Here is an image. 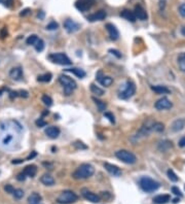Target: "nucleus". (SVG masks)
<instances>
[{
    "instance_id": "1",
    "label": "nucleus",
    "mask_w": 185,
    "mask_h": 204,
    "mask_svg": "<svg viewBox=\"0 0 185 204\" xmlns=\"http://www.w3.org/2000/svg\"><path fill=\"white\" fill-rule=\"evenodd\" d=\"M95 172V168L92 167L91 164H81L80 166L78 167L72 174L73 178L75 179H87L90 178L91 176H92V174Z\"/></svg>"
},
{
    "instance_id": "2",
    "label": "nucleus",
    "mask_w": 185,
    "mask_h": 204,
    "mask_svg": "<svg viewBox=\"0 0 185 204\" xmlns=\"http://www.w3.org/2000/svg\"><path fill=\"white\" fill-rule=\"evenodd\" d=\"M139 185H140L141 189L146 193H152L154 191H156L160 186V183L152 178H150V177H148V176L141 177L140 182H139Z\"/></svg>"
},
{
    "instance_id": "3",
    "label": "nucleus",
    "mask_w": 185,
    "mask_h": 204,
    "mask_svg": "<svg viewBox=\"0 0 185 204\" xmlns=\"http://www.w3.org/2000/svg\"><path fill=\"white\" fill-rule=\"evenodd\" d=\"M59 81H60V84L64 87V92L67 96H69L77 87L75 81L72 80L71 77L67 76V75H60V76H59Z\"/></svg>"
},
{
    "instance_id": "4",
    "label": "nucleus",
    "mask_w": 185,
    "mask_h": 204,
    "mask_svg": "<svg viewBox=\"0 0 185 204\" xmlns=\"http://www.w3.org/2000/svg\"><path fill=\"white\" fill-rule=\"evenodd\" d=\"M135 92H136V86H135L133 81H128L123 87V89L120 88V92H118V97L124 100L129 99V98H131L135 94Z\"/></svg>"
},
{
    "instance_id": "5",
    "label": "nucleus",
    "mask_w": 185,
    "mask_h": 204,
    "mask_svg": "<svg viewBox=\"0 0 185 204\" xmlns=\"http://www.w3.org/2000/svg\"><path fill=\"white\" fill-rule=\"evenodd\" d=\"M115 157L125 164H134V163H136V161H137L136 156L132 152L127 151V150L117 151V152L115 153Z\"/></svg>"
},
{
    "instance_id": "6",
    "label": "nucleus",
    "mask_w": 185,
    "mask_h": 204,
    "mask_svg": "<svg viewBox=\"0 0 185 204\" xmlns=\"http://www.w3.org/2000/svg\"><path fill=\"white\" fill-rule=\"evenodd\" d=\"M77 199L78 197L74 192H72V191H64L57 198V202L59 204H72L76 202Z\"/></svg>"
},
{
    "instance_id": "7",
    "label": "nucleus",
    "mask_w": 185,
    "mask_h": 204,
    "mask_svg": "<svg viewBox=\"0 0 185 204\" xmlns=\"http://www.w3.org/2000/svg\"><path fill=\"white\" fill-rule=\"evenodd\" d=\"M49 60L59 65H71L72 61L65 55L64 53H56V54L49 55Z\"/></svg>"
},
{
    "instance_id": "8",
    "label": "nucleus",
    "mask_w": 185,
    "mask_h": 204,
    "mask_svg": "<svg viewBox=\"0 0 185 204\" xmlns=\"http://www.w3.org/2000/svg\"><path fill=\"white\" fill-rule=\"evenodd\" d=\"M95 3V0H77L75 3V7L80 12L88 11Z\"/></svg>"
},
{
    "instance_id": "9",
    "label": "nucleus",
    "mask_w": 185,
    "mask_h": 204,
    "mask_svg": "<svg viewBox=\"0 0 185 204\" xmlns=\"http://www.w3.org/2000/svg\"><path fill=\"white\" fill-rule=\"evenodd\" d=\"M81 194L82 196H83L84 199H87L88 201H91L92 203H98L101 201V197L97 195V194L91 192V191H88V189H82L81 190Z\"/></svg>"
},
{
    "instance_id": "10",
    "label": "nucleus",
    "mask_w": 185,
    "mask_h": 204,
    "mask_svg": "<svg viewBox=\"0 0 185 204\" xmlns=\"http://www.w3.org/2000/svg\"><path fill=\"white\" fill-rule=\"evenodd\" d=\"M64 28L66 29V31L68 32V33H74V32H76L79 30V28H80V25L76 23L75 21L71 19H67L66 21L64 22Z\"/></svg>"
},
{
    "instance_id": "11",
    "label": "nucleus",
    "mask_w": 185,
    "mask_h": 204,
    "mask_svg": "<svg viewBox=\"0 0 185 204\" xmlns=\"http://www.w3.org/2000/svg\"><path fill=\"white\" fill-rule=\"evenodd\" d=\"M155 108L157 110H164V109H169L172 107V102L166 97L160 98V100H157L154 104Z\"/></svg>"
},
{
    "instance_id": "12",
    "label": "nucleus",
    "mask_w": 185,
    "mask_h": 204,
    "mask_svg": "<svg viewBox=\"0 0 185 204\" xmlns=\"http://www.w3.org/2000/svg\"><path fill=\"white\" fill-rule=\"evenodd\" d=\"M96 78H97V81L102 86H104V87H110L112 83H113V78L111 76H105L102 71L98 72L97 75H96Z\"/></svg>"
},
{
    "instance_id": "13",
    "label": "nucleus",
    "mask_w": 185,
    "mask_h": 204,
    "mask_svg": "<svg viewBox=\"0 0 185 204\" xmlns=\"http://www.w3.org/2000/svg\"><path fill=\"white\" fill-rule=\"evenodd\" d=\"M104 167H105V169H106L108 172L110 173L111 175H113V176L118 177V176L121 175V173H123V172H121L120 168H118L116 165H113V164L104 163Z\"/></svg>"
},
{
    "instance_id": "14",
    "label": "nucleus",
    "mask_w": 185,
    "mask_h": 204,
    "mask_svg": "<svg viewBox=\"0 0 185 204\" xmlns=\"http://www.w3.org/2000/svg\"><path fill=\"white\" fill-rule=\"evenodd\" d=\"M106 12L103 11V9H101V11H99L97 12H95V14H92L88 17V20L90 22H96V21H103V20L106 18Z\"/></svg>"
},
{
    "instance_id": "15",
    "label": "nucleus",
    "mask_w": 185,
    "mask_h": 204,
    "mask_svg": "<svg viewBox=\"0 0 185 204\" xmlns=\"http://www.w3.org/2000/svg\"><path fill=\"white\" fill-rule=\"evenodd\" d=\"M44 132L46 134V136H48L49 138H52V139H56V138H58L59 135H60V129L56 126L47 127Z\"/></svg>"
},
{
    "instance_id": "16",
    "label": "nucleus",
    "mask_w": 185,
    "mask_h": 204,
    "mask_svg": "<svg viewBox=\"0 0 185 204\" xmlns=\"http://www.w3.org/2000/svg\"><path fill=\"white\" fill-rule=\"evenodd\" d=\"M106 29L112 40H117L118 37H120V32H118L117 28L115 27L113 24H110V23H109V24L106 25Z\"/></svg>"
},
{
    "instance_id": "17",
    "label": "nucleus",
    "mask_w": 185,
    "mask_h": 204,
    "mask_svg": "<svg viewBox=\"0 0 185 204\" xmlns=\"http://www.w3.org/2000/svg\"><path fill=\"white\" fill-rule=\"evenodd\" d=\"M134 15L136 19L141 20V21H144V20L147 19V14L145 12V9L140 5H136L135 6V11H134Z\"/></svg>"
},
{
    "instance_id": "18",
    "label": "nucleus",
    "mask_w": 185,
    "mask_h": 204,
    "mask_svg": "<svg viewBox=\"0 0 185 204\" xmlns=\"http://www.w3.org/2000/svg\"><path fill=\"white\" fill-rule=\"evenodd\" d=\"M9 76L15 81H21L23 77V71L21 67H14L9 71Z\"/></svg>"
},
{
    "instance_id": "19",
    "label": "nucleus",
    "mask_w": 185,
    "mask_h": 204,
    "mask_svg": "<svg viewBox=\"0 0 185 204\" xmlns=\"http://www.w3.org/2000/svg\"><path fill=\"white\" fill-rule=\"evenodd\" d=\"M120 17H123L124 19L127 20V21L132 22V23H134L136 21V17H135V15H134V12H131V11H129V9H124V11L120 12Z\"/></svg>"
},
{
    "instance_id": "20",
    "label": "nucleus",
    "mask_w": 185,
    "mask_h": 204,
    "mask_svg": "<svg viewBox=\"0 0 185 204\" xmlns=\"http://www.w3.org/2000/svg\"><path fill=\"white\" fill-rule=\"evenodd\" d=\"M36 172H37V167H36L35 165H33V164L32 165L26 166L24 171H23V173L28 177H33L36 174Z\"/></svg>"
},
{
    "instance_id": "21",
    "label": "nucleus",
    "mask_w": 185,
    "mask_h": 204,
    "mask_svg": "<svg viewBox=\"0 0 185 204\" xmlns=\"http://www.w3.org/2000/svg\"><path fill=\"white\" fill-rule=\"evenodd\" d=\"M185 127V120L184 119H178L176 120L172 125V130L175 131V132H178V131H181Z\"/></svg>"
},
{
    "instance_id": "22",
    "label": "nucleus",
    "mask_w": 185,
    "mask_h": 204,
    "mask_svg": "<svg viewBox=\"0 0 185 204\" xmlns=\"http://www.w3.org/2000/svg\"><path fill=\"white\" fill-rule=\"evenodd\" d=\"M42 198L38 193H32L28 197V204H41Z\"/></svg>"
},
{
    "instance_id": "23",
    "label": "nucleus",
    "mask_w": 185,
    "mask_h": 204,
    "mask_svg": "<svg viewBox=\"0 0 185 204\" xmlns=\"http://www.w3.org/2000/svg\"><path fill=\"white\" fill-rule=\"evenodd\" d=\"M171 197L169 195H158L153 198V202L155 204H166L170 201Z\"/></svg>"
},
{
    "instance_id": "24",
    "label": "nucleus",
    "mask_w": 185,
    "mask_h": 204,
    "mask_svg": "<svg viewBox=\"0 0 185 204\" xmlns=\"http://www.w3.org/2000/svg\"><path fill=\"white\" fill-rule=\"evenodd\" d=\"M40 182L45 186H54L55 185V179L54 177L49 174H43L40 178Z\"/></svg>"
},
{
    "instance_id": "25",
    "label": "nucleus",
    "mask_w": 185,
    "mask_h": 204,
    "mask_svg": "<svg viewBox=\"0 0 185 204\" xmlns=\"http://www.w3.org/2000/svg\"><path fill=\"white\" fill-rule=\"evenodd\" d=\"M65 70L68 72H72V73L75 74L79 78H83L85 75H87L83 69H80V68H69V69H65Z\"/></svg>"
},
{
    "instance_id": "26",
    "label": "nucleus",
    "mask_w": 185,
    "mask_h": 204,
    "mask_svg": "<svg viewBox=\"0 0 185 204\" xmlns=\"http://www.w3.org/2000/svg\"><path fill=\"white\" fill-rule=\"evenodd\" d=\"M151 89L155 92L156 94H168L170 93V90L168 89L166 86H153Z\"/></svg>"
},
{
    "instance_id": "27",
    "label": "nucleus",
    "mask_w": 185,
    "mask_h": 204,
    "mask_svg": "<svg viewBox=\"0 0 185 204\" xmlns=\"http://www.w3.org/2000/svg\"><path fill=\"white\" fill-rule=\"evenodd\" d=\"M92 100L95 101V103H96V105L98 106V109H99V111L100 113H104L105 110H106V107H107V104L105 103L104 101H102V100H99V99H97V98H92Z\"/></svg>"
},
{
    "instance_id": "28",
    "label": "nucleus",
    "mask_w": 185,
    "mask_h": 204,
    "mask_svg": "<svg viewBox=\"0 0 185 204\" xmlns=\"http://www.w3.org/2000/svg\"><path fill=\"white\" fill-rule=\"evenodd\" d=\"M52 75L51 73H44L42 75H39L37 77V81H41V83H49V81H52Z\"/></svg>"
},
{
    "instance_id": "29",
    "label": "nucleus",
    "mask_w": 185,
    "mask_h": 204,
    "mask_svg": "<svg viewBox=\"0 0 185 204\" xmlns=\"http://www.w3.org/2000/svg\"><path fill=\"white\" fill-rule=\"evenodd\" d=\"M178 65H179V68L181 70L185 72V53H182V54L179 55V57H178Z\"/></svg>"
},
{
    "instance_id": "30",
    "label": "nucleus",
    "mask_w": 185,
    "mask_h": 204,
    "mask_svg": "<svg viewBox=\"0 0 185 204\" xmlns=\"http://www.w3.org/2000/svg\"><path fill=\"white\" fill-rule=\"evenodd\" d=\"M91 91H92L94 94L98 95V96H102V95L105 94V92L102 90V89H100V88L98 87V86H96V85H94V84L91 85Z\"/></svg>"
},
{
    "instance_id": "31",
    "label": "nucleus",
    "mask_w": 185,
    "mask_h": 204,
    "mask_svg": "<svg viewBox=\"0 0 185 204\" xmlns=\"http://www.w3.org/2000/svg\"><path fill=\"white\" fill-rule=\"evenodd\" d=\"M34 47H35V50L37 51V52H42L44 50V41L42 40V39H39L38 38V40L36 41V44H34Z\"/></svg>"
},
{
    "instance_id": "32",
    "label": "nucleus",
    "mask_w": 185,
    "mask_h": 204,
    "mask_svg": "<svg viewBox=\"0 0 185 204\" xmlns=\"http://www.w3.org/2000/svg\"><path fill=\"white\" fill-rule=\"evenodd\" d=\"M165 127H164V124L161 123H153L152 124V131H156V132H161V131H164Z\"/></svg>"
},
{
    "instance_id": "33",
    "label": "nucleus",
    "mask_w": 185,
    "mask_h": 204,
    "mask_svg": "<svg viewBox=\"0 0 185 204\" xmlns=\"http://www.w3.org/2000/svg\"><path fill=\"white\" fill-rule=\"evenodd\" d=\"M37 40H38L37 35L32 34V35H30V36H29V37L27 38V40H26V42H27V44H29V45H34Z\"/></svg>"
},
{
    "instance_id": "34",
    "label": "nucleus",
    "mask_w": 185,
    "mask_h": 204,
    "mask_svg": "<svg viewBox=\"0 0 185 204\" xmlns=\"http://www.w3.org/2000/svg\"><path fill=\"white\" fill-rule=\"evenodd\" d=\"M41 100L46 106H52V99L49 96H47V95H43V96L41 97Z\"/></svg>"
},
{
    "instance_id": "35",
    "label": "nucleus",
    "mask_w": 185,
    "mask_h": 204,
    "mask_svg": "<svg viewBox=\"0 0 185 204\" xmlns=\"http://www.w3.org/2000/svg\"><path fill=\"white\" fill-rule=\"evenodd\" d=\"M168 176H169V178L172 182H174V183L178 182V176L174 173L173 170H168Z\"/></svg>"
},
{
    "instance_id": "36",
    "label": "nucleus",
    "mask_w": 185,
    "mask_h": 204,
    "mask_svg": "<svg viewBox=\"0 0 185 204\" xmlns=\"http://www.w3.org/2000/svg\"><path fill=\"white\" fill-rule=\"evenodd\" d=\"M14 196H15V198H16V199H21L22 197L24 196V191L21 190V189H15Z\"/></svg>"
},
{
    "instance_id": "37",
    "label": "nucleus",
    "mask_w": 185,
    "mask_h": 204,
    "mask_svg": "<svg viewBox=\"0 0 185 204\" xmlns=\"http://www.w3.org/2000/svg\"><path fill=\"white\" fill-rule=\"evenodd\" d=\"M58 28H59V24L56 22H51L46 26V29H47V30H56V29H58Z\"/></svg>"
},
{
    "instance_id": "38",
    "label": "nucleus",
    "mask_w": 185,
    "mask_h": 204,
    "mask_svg": "<svg viewBox=\"0 0 185 204\" xmlns=\"http://www.w3.org/2000/svg\"><path fill=\"white\" fill-rule=\"evenodd\" d=\"M4 190H5V192L8 193V194H14V192H15V188L11 185H6L4 187Z\"/></svg>"
},
{
    "instance_id": "39",
    "label": "nucleus",
    "mask_w": 185,
    "mask_h": 204,
    "mask_svg": "<svg viewBox=\"0 0 185 204\" xmlns=\"http://www.w3.org/2000/svg\"><path fill=\"white\" fill-rule=\"evenodd\" d=\"M74 146L76 147V149H80V150H81V149H83V150L88 149V146H84V144L82 143L81 141H80V142H79V141H76V142H74Z\"/></svg>"
},
{
    "instance_id": "40",
    "label": "nucleus",
    "mask_w": 185,
    "mask_h": 204,
    "mask_svg": "<svg viewBox=\"0 0 185 204\" xmlns=\"http://www.w3.org/2000/svg\"><path fill=\"white\" fill-rule=\"evenodd\" d=\"M172 192H173L176 196H179V197H182V193H181V191L178 189L177 187H173L172 188Z\"/></svg>"
},
{
    "instance_id": "41",
    "label": "nucleus",
    "mask_w": 185,
    "mask_h": 204,
    "mask_svg": "<svg viewBox=\"0 0 185 204\" xmlns=\"http://www.w3.org/2000/svg\"><path fill=\"white\" fill-rule=\"evenodd\" d=\"M104 116L107 118V119L111 122V123H113L114 124V122H115V120H114V117H113V114H110V113H105L104 114Z\"/></svg>"
},
{
    "instance_id": "42",
    "label": "nucleus",
    "mask_w": 185,
    "mask_h": 204,
    "mask_svg": "<svg viewBox=\"0 0 185 204\" xmlns=\"http://www.w3.org/2000/svg\"><path fill=\"white\" fill-rule=\"evenodd\" d=\"M35 124L37 125L38 127H44L45 125H46V122H44L42 119H39V120H37L35 122Z\"/></svg>"
},
{
    "instance_id": "43",
    "label": "nucleus",
    "mask_w": 185,
    "mask_h": 204,
    "mask_svg": "<svg viewBox=\"0 0 185 204\" xmlns=\"http://www.w3.org/2000/svg\"><path fill=\"white\" fill-rule=\"evenodd\" d=\"M179 12L182 17H185V3H183V4H181L179 6Z\"/></svg>"
},
{
    "instance_id": "44",
    "label": "nucleus",
    "mask_w": 185,
    "mask_h": 204,
    "mask_svg": "<svg viewBox=\"0 0 185 204\" xmlns=\"http://www.w3.org/2000/svg\"><path fill=\"white\" fill-rule=\"evenodd\" d=\"M18 96H21V97H24V98H27L29 95H28V92L27 91H19L18 92Z\"/></svg>"
},
{
    "instance_id": "45",
    "label": "nucleus",
    "mask_w": 185,
    "mask_h": 204,
    "mask_svg": "<svg viewBox=\"0 0 185 204\" xmlns=\"http://www.w3.org/2000/svg\"><path fill=\"white\" fill-rule=\"evenodd\" d=\"M26 177H27V176H26L23 172H21V173H19V174H18V176H16V179L20 180V182H23V180H25V179H26Z\"/></svg>"
},
{
    "instance_id": "46",
    "label": "nucleus",
    "mask_w": 185,
    "mask_h": 204,
    "mask_svg": "<svg viewBox=\"0 0 185 204\" xmlns=\"http://www.w3.org/2000/svg\"><path fill=\"white\" fill-rule=\"evenodd\" d=\"M109 53H111L112 55L116 56L117 58H120V57H121V54H120V53L118 52L117 50H109Z\"/></svg>"
},
{
    "instance_id": "47",
    "label": "nucleus",
    "mask_w": 185,
    "mask_h": 204,
    "mask_svg": "<svg viewBox=\"0 0 185 204\" xmlns=\"http://www.w3.org/2000/svg\"><path fill=\"white\" fill-rule=\"evenodd\" d=\"M30 12L31 11L29 8H26V9H24V11H22V12L20 14V16H21V17H25V16H27V15L30 14Z\"/></svg>"
},
{
    "instance_id": "48",
    "label": "nucleus",
    "mask_w": 185,
    "mask_h": 204,
    "mask_svg": "<svg viewBox=\"0 0 185 204\" xmlns=\"http://www.w3.org/2000/svg\"><path fill=\"white\" fill-rule=\"evenodd\" d=\"M179 146L185 147V136L182 137V138H181V139L179 140Z\"/></svg>"
},
{
    "instance_id": "49",
    "label": "nucleus",
    "mask_w": 185,
    "mask_h": 204,
    "mask_svg": "<svg viewBox=\"0 0 185 204\" xmlns=\"http://www.w3.org/2000/svg\"><path fill=\"white\" fill-rule=\"evenodd\" d=\"M38 18L41 19V20L43 19L44 18V12H40V14H38Z\"/></svg>"
},
{
    "instance_id": "50",
    "label": "nucleus",
    "mask_w": 185,
    "mask_h": 204,
    "mask_svg": "<svg viewBox=\"0 0 185 204\" xmlns=\"http://www.w3.org/2000/svg\"><path fill=\"white\" fill-rule=\"evenodd\" d=\"M35 156H36V153H35V152H33V154L30 155V156H29V157L27 158V160H30V159H32V158H34Z\"/></svg>"
},
{
    "instance_id": "51",
    "label": "nucleus",
    "mask_w": 185,
    "mask_h": 204,
    "mask_svg": "<svg viewBox=\"0 0 185 204\" xmlns=\"http://www.w3.org/2000/svg\"><path fill=\"white\" fill-rule=\"evenodd\" d=\"M181 33H182V34L185 36V26H184V27L181 28Z\"/></svg>"
},
{
    "instance_id": "52",
    "label": "nucleus",
    "mask_w": 185,
    "mask_h": 204,
    "mask_svg": "<svg viewBox=\"0 0 185 204\" xmlns=\"http://www.w3.org/2000/svg\"><path fill=\"white\" fill-rule=\"evenodd\" d=\"M178 201H179V199H177V198H176V199H174V203H177Z\"/></svg>"
},
{
    "instance_id": "53",
    "label": "nucleus",
    "mask_w": 185,
    "mask_h": 204,
    "mask_svg": "<svg viewBox=\"0 0 185 204\" xmlns=\"http://www.w3.org/2000/svg\"><path fill=\"white\" fill-rule=\"evenodd\" d=\"M1 93H2V92H1V91H0V96H1Z\"/></svg>"
},
{
    "instance_id": "54",
    "label": "nucleus",
    "mask_w": 185,
    "mask_h": 204,
    "mask_svg": "<svg viewBox=\"0 0 185 204\" xmlns=\"http://www.w3.org/2000/svg\"><path fill=\"white\" fill-rule=\"evenodd\" d=\"M0 2H3V0H0Z\"/></svg>"
}]
</instances>
